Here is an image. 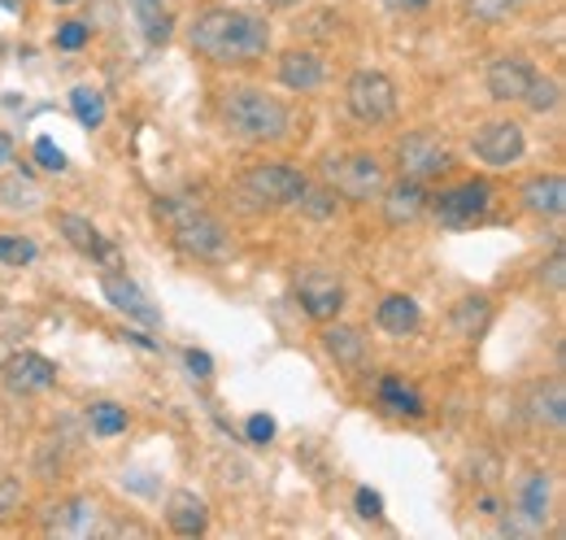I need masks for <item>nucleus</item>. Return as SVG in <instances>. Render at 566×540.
Here are the masks:
<instances>
[{"label":"nucleus","mask_w":566,"mask_h":540,"mask_svg":"<svg viewBox=\"0 0 566 540\" xmlns=\"http://www.w3.org/2000/svg\"><path fill=\"white\" fill-rule=\"evenodd\" d=\"M305 193V175L292 170V166H275V162H262L253 170L240 175V197L253 209H283V205H296V197Z\"/></svg>","instance_id":"4"},{"label":"nucleus","mask_w":566,"mask_h":540,"mask_svg":"<svg viewBox=\"0 0 566 540\" xmlns=\"http://www.w3.org/2000/svg\"><path fill=\"white\" fill-rule=\"evenodd\" d=\"M480 515H489V519H496V515H501V501H496L493 492H484V497H480Z\"/></svg>","instance_id":"42"},{"label":"nucleus","mask_w":566,"mask_h":540,"mask_svg":"<svg viewBox=\"0 0 566 540\" xmlns=\"http://www.w3.org/2000/svg\"><path fill=\"white\" fill-rule=\"evenodd\" d=\"M166 523H170V532H179V537H206V528H210V506H206L197 492H170V501H166Z\"/></svg>","instance_id":"15"},{"label":"nucleus","mask_w":566,"mask_h":540,"mask_svg":"<svg viewBox=\"0 0 566 540\" xmlns=\"http://www.w3.org/2000/svg\"><path fill=\"white\" fill-rule=\"evenodd\" d=\"M0 4H4V9H22V0H0Z\"/></svg>","instance_id":"45"},{"label":"nucleus","mask_w":566,"mask_h":540,"mask_svg":"<svg viewBox=\"0 0 566 540\" xmlns=\"http://www.w3.org/2000/svg\"><path fill=\"white\" fill-rule=\"evenodd\" d=\"M96 523H101V506H96V497H66L62 506H53V510H49L44 532L83 540V537H92V532H96Z\"/></svg>","instance_id":"11"},{"label":"nucleus","mask_w":566,"mask_h":540,"mask_svg":"<svg viewBox=\"0 0 566 540\" xmlns=\"http://www.w3.org/2000/svg\"><path fill=\"white\" fill-rule=\"evenodd\" d=\"M35 258H40L35 240H27V236H0V262L4 267H27Z\"/></svg>","instance_id":"32"},{"label":"nucleus","mask_w":566,"mask_h":540,"mask_svg":"<svg viewBox=\"0 0 566 540\" xmlns=\"http://www.w3.org/2000/svg\"><path fill=\"white\" fill-rule=\"evenodd\" d=\"M397 162H401V175L406 179H440L449 166H453V157H449V148L440 144V139H431V135H406V139H397Z\"/></svg>","instance_id":"9"},{"label":"nucleus","mask_w":566,"mask_h":540,"mask_svg":"<svg viewBox=\"0 0 566 540\" xmlns=\"http://www.w3.org/2000/svg\"><path fill=\"white\" fill-rule=\"evenodd\" d=\"M523 205L532 214H545V218H558L566 209V179L563 175H536L523 184Z\"/></svg>","instance_id":"19"},{"label":"nucleus","mask_w":566,"mask_h":540,"mask_svg":"<svg viewBox=\"0 0 566 540\" xmlns=\"http://www.w3.org/2000/svg\"><path fill=\"white\" fill-rule=\"evenodd\" d=\"M532 79H536L532 62H523V58H496L493 66H489V96L501 101V105L523 101V92L532 87Z\"/></svg>","instance_id":"14"},{"label":"nucleus","mask_w":566,"mask_h":540,"mask_svg":"<svg viewBox=\"0 0 566 540\" xmlns=\"http://www.w3.org/2000/svg\"><path fill=\"white\" fill-rule=\"evenodd\" d=\"M57 227H62L66 245L78 249L83 258H109V245H105V236H101V227H96L92 218H83V214H62Z\"/></svg>","instance_id":"20"},{"label":"nucleus","mask_w":566,"mask_h":540,"mask_svg":"<svg viewBox=\"0 0 566 540\" xmlns=\"http://www.w3.org/2000/svg\"><path fill=\"white\" fill-rule=\"evenodd\" d=\"M296 205H301V214H310V218H336V193L332 188H310L305 184V193L296 197Z\"/></svg>","instance_id":"31"},{"label":"nucleus","mask_w":566,"mask_h":540,"mask_svg":"<svg viewBox=\"0 0 566 540\" xmlns=\"http://www.w3.org/2000/svg\"><path fill=\"white\" fill-rule=\"evenodd\" d=\"M379 402L388 405V409H397V414H410V418L423 414V397H419L415 388H406L401 380H384V384H379Z\"/></svg>","instance_id":"26"},{"label":"nucleus","mask_w":566,"mask_h":540,"mask_svg":"<svg viewBox=\"0 0 566 540\" xmlns=\"http://www.w3.org/2000/svg\"><path fill=\"white\" fill-rule=\"evenodd\" d=\"M157 218H166L175 245L192 258H218L227 249V231L222 222L213 218L210 209H201L197 201H184V197H166L157 201Z\"/></svg>","instance_id":"3"},{"label":"nucleus","mask_w":566,"mask_h":540,"mask_svg":"<svg viewBox=\"0 0 566 540\" xmlns=\"http://www.w3.org/2000/svg\"><path fill=\"white\" fill-rule=\"evenodd\" d=\"M0 380L9 384V393L31 397V393H44V388H53V384H57V366H53L44 353L22 349V353H9V357H4Z\"/></svg>","instance_id":"10"},{"label":"nucleus","mask_w":566,"mask_h":540,"mask_svg":"<svg viewBox=\"0 0 566 540\" xmlns=\"http://www.w3.org/2000/svg\"><path fill=\"white\" fill-rule=\"evenodd\" d=\"M563 279H566L563 249H554V253H549V262L541 267V283H549V292H563Z\"/></svg>","instance_id":"39"},{"label":"nucleus","mask_w":566,"mask_h":540,"mask_svg":"<svg viewBox=\"0 0 566 540\" xmlns=\"http://www.w3.org/2000/svg\"><path fill=\"white\" fill-rule=\"evenodd\" d=\"M101 292L109 297V305H114V310L132 314V319H136V323H144V328H157V323H161L157 305L144 297L140 283H132L127 274H105V279H101Z\"/></svg>","instance_id":"12"},{"label":"nucleus","mask_w":566,"mask_h":540,"mask_svg":"<svg viewBox=\"0 0 566 540\" xmlns=\"http://www.w3.org/2000/svg\"><path fill=\"white\" fill-rule=\"evenodd\" d=\"M0 205L18 209V214H35L44 205V193L31 175H9V179H0Z\"/></svg>","instance_id":"23"},{"label":"nucleus","mask_w":566,"mask_h":540,"mask_svg":"<svg viewBox=\"0 0 566 540\" xmlns=\"http://www.w3.org/2000/svg\"><path fill=\"white\" fill-rule=\"evenodd\" d=\"M92 432H96V436H118V432H127V409L114 402L92 405Z\"/></svg>","instance_id":"30"},{"label":"nucleus","mask_w":566,"mask_h":540,"mask_svg":"<svg viewBox=\"0 0 566 540\" xmlns=\"http://www.w3.org/2000/svg\"><path fill=\"white\" fill-rule=\"evenodd\" d=\"M280 83L292 92H314L323 87V58L310 49H292L280 58Z\"/></svg>","instance_id":"17"},{"label":"nucleus","mask_w":566,"mask_h":540,"mask_svg":"<svg viewBox=\"0 0 566 540\" xmlns=\"http://www.w3.org/2000/svg\"><path fill=\"white\" fill-rule=\"evenodd\" d=\"M323 179L336 197L345 201H370L384 193V166L370 153H345V157H327L323 162Z\"/></svg>","instance_id":"5"},{"label":"nucleus","mask_w":566,"mask_h":540,"mask_svg":"<svg viewBox=\"0 0 566 540\" xmlns=\"http://www.w3.org/2000/svg\"><path fill=\"white\" fill-rule=\"evenodd\" d=\"M354 506H357V515H361V519H379V515H384V497H379L375 488H357Z\"/></svg>","instance_id":"38"},{"label":"nucleus","mask_w":566,"mask_h":540,"mask_svg":"<svg viewBox=\"0 0 566 540\" xmlns=\"http://www.w3.org/2000/svg\"><path fill=\"white\" fill-rule=\"evenodd\" d=\"M392 13H419V9H427L431 0H384Z\"/></svg>","instance_id":"41"},{"label":"nucleus","mask_w":566,"mask_h":540,"mask_svg":"<svg viewBox=\"0 0 566 540\" xmlns=\"http://www.w3.org/2000/svg\"><path fill=\"white\" fill-rule=\"evenodd\" d=\"M53 4H71V0H53Z\"/></svg>","instance_id":"46"},{"label":"nucleus","mask_w":566,"mask_h":540,"mask_svg":"<svg viewBox=\"0 0 566 540\" xmlns=\"http://www.w3.org/2000/svg\"><path fill=\"white\" fill-rule=\"evenodd\" d=\"M375 323H379L388 336H410V332L423 323V310H419V301H415V297L392 292V297H384V301H379Z\"/></svg>","instance_id":"18"},{"label":"nucleus","mask_w":566,"mask_h":540,"mask_svg":"<svg viewBox=\"0 0 566 540\" xmlns=\"http://www.w3.org/2000/svg\"><path fill=\"white\" fill-rule=\"evenodd\" d=\"M188 371H192L197 380H210V375H213V357H210V353H201V349H188Z\"/></svg>","instance_id":"40"},{"label":"nucleus","mask_w":566,"mask_h":540,"mask_svg":"<svg viewBox=\"0 0 566 540\" xmlns=\"http://www.w3.org/2000/svg\"><path fill=\"white\" fill-rule=\"evenodd\" d=\"M379 201H384V218H388L392 227H406V222H415L427 209V193L419 179H401V184L384 188Z\"/></svg>","instance_id":"16"},{"label":"nucleus","mask_w":566,"mask_h":540,"mask_svg":"<svg viewBox=\"0 0 566 540\" xmlns=\"http://www.w3.org/2000/svg\"><path fill=\"white\" fill-rule=\"evenodd\" d=\"M35 162H40L44 170H57V175L66 170V153H62V148H57L49 135H40V139H35Z\"/></svg>","instance_id":"34"},{"label":"nucleus","mask_w":566,"mask_h":540,"mask_svg":"<svg viewBox=\"0 0 566 540\" xmlns=\"http://www.w3.org/2000/svg\"><path fill=\"white\" fill-rule=\"evenodd\" d=\"M327 353L336 357V362H345V366H357L361 362V336H357L354 328H327Z\"/></svg>","instance_id":"28"},{"label":"nucleus","mask_w":566,"mask_h":540,"mask_svg":"<svg viewBox=\"0 0 566 540\" xmlns=\"http://www.w3.org/2000/svg\"><path fill=\"white\" fill-rule=\"evenodd\" d=\"M71 110H74V118H78L87 132H96V127L105 123V96H101L96 87H74Z\"/></svg>","instance_id":"25"},{"label":"nucleus","mask_w":566,"mask_h":540,"mask_svg":"<svg viewBox=\"0 0 566 540\" xmlns=\"http://www.w3.org/2000/svg\"><path fill=\"white\" fill-rule=\"evenodd\" d=\"M527 414H532L536 423L563 427V423H566V388H563V380L536 384V388H532V397H527Z\"/></svg>","instance_id":"21"},{"label":"nucleus","mask_w":566,"mask_h":540,"mask_svg":"<svg viewBox=\"0 0 566 540\" xmlns=\"http://www.w3.org/2000/svg\"><path fill=\"white\" fill-rule=\"evenodd\" d=\"M275 9H292V4H301V0H271Z\"/></svg>","instance_id":"44"},{"label":"nucleus","mask_w":566,"mask_h":540,"mask_svg":"<svg viewBox=\"0 0 566 540\" xmlns=\"http://www.w3.org/2000/svg\"><path fill=\"white\" fill-rule=\"evenodd\" d=\"M558 101H563V87H558L554 79H541V74H536V79H532V87L523 92V105H527L532 114H549Z\"/></svg>","instance_id":"29"},{"label":"nucleus","mask_w":566,"mask_h":540,"mask_svg":"<svg viewBox=\"0 0 566 540\" xmlns=\"http://www.w3.org/2000/svg\"><path fill=\"white\" fill-rule=\"evenodd\" d=\"M18 506H22V484L13 475L0 471V519H9Z\"/></svg>","instance_id":"37"},{"label":"nucleus","mask_w":566,"mask_h":540,"mask_svg":"<svg viewBox=\"0 0 566 540\" xmlns=\"http://www.w3.org/2000/svg\"><path fill=\"white\" fill-rule=\"evenodd\" d=\"M489 205H493V188L480 184V179H471V184H458V188H449V193L436 197V218H440V227L462 231L475 218H484Z\"/></svg>","instance_id":"7"},{"label":"nucleus","mask_w":566,"mask_h":540,"mask_svg":"<svg viewBox=\"0 0 566 540\" xmlns=\"http://www.w3.org/2000/svg\"><path fill=\"white\" fill-rule=\"evenodd\" d=\"M132 4H136V13H140L148 44H166V40H170V18H166L161 0H132Z\"/></svg>","instance_id":"27"},{"label":"nucleus","mask_w":566,"mask_h":540,"mask_svg":"<svg viewBox=\"0 0 566 540\" xmlns=\"http://www.w3.org/2000/svg\"><path fill=\"white\" fill-rule=\"evenodd\" d=\"M222 123L227 132L240 135V139H253V144H266V139H283L287 135V105L280 96L262 92V87H235L222 96Z\"/></svg>","instance_id":"2"},{"label":"nucleus","mask_w":566,"mask_h":540,"mask_svg":"<svg viewBox=\"0 0 566 540\" xmlns=\"http://www.w3.org/2000/svg\"><path fill=\"white\" fill-rule=\"evenodd\" d=\"M296 301H301V310H305L310 319L327 323V319L340 314V305H345V288H340L336 279H327V274H310V279H301Z\"/></svg>","instance_id":"13"},{"label":"nucleus","mask_w":566,"mask_h":540,"mask_svg":"<svg viewBox=\"0 0 566 540\" xmlns=\"http://www.w3.org/2000/svg\"><path fill=\"white\" fill-rule=\"evenodd\" d=\"M188 40L201 58H210L218 66H231V62H258L266 58L271 49V27L244 9H201L197 22L188 27Z\"/></svg>","instance_id":"1"},{"label":"nucleus","mask_w":566,"mask_h":540,"mask_svg":"<svg viewBox=\"0 0 566 540\" xmlns=\"http://www.w3.org/2000/svg\"><path fill=\"white\" fill-rule=\"evenodd\" d=\"M471 148H475V157L484 162V166H514L518 157H523V148H527V139H523V127L514 123V118H493V123H484L475 139H471Z\"/></svg>","instance_id":"8"},{"label":"nucleus","mask_w":566,"mask_h":540,"mask_svg":"<svg viewBox=\"0 0 566 540\" xmlns=\"http://www.w3.org/2000/svg\"><path fill=\"white\" fill-rule=\"evenodd\" d=\"M518 515H523V519H532L536 528H545V519H549V475L545 471H532L527 479H523Z\"/></svg>","instance_id":"22"},{"label":"nucleus","mask_w":566,"mask_h":540,"mask_svg":"<svg viewBox=\"0 0 566 540\" xmlns=\"http://www.w3.org/2000/svg\"><path fill=\"white\" fill-rule=\"evenodd\" d=\"M83 44H87V22L71 18V22H62V27H57V49H66V53H78Z\"/></svg>","instance_id":"35"},{"label":"nucleus","mask_w":566,"mask_h":540,"mask_svg":"<svg viewBox=\"0 0 566 540\" xmlns=\"http://www.w3.org/2000/svg\"><path fill=\"white\" fill-rule=\"evenodd\" d=\"M471 4V13L480 18V22H505L510 13H518L523 4H532V0H467Z\"/></svg>","instance_id":"33"},{"label":"nucleus","mask_w":566,"mask_h":540,"mask_svg":"<svg viewBox=\"0 0 566 540\" xmlns=\"http://www.w3.org/2000/svg\"><path fill=\"white\" fill-rule=\"evenodd\" d=\"M13 162V139L0 132V166H9Z\"/></svg>","instance_id":"43"},{"label":"nucleus","mask_w":566,"mask_h":540,"mask_svg":"<svg viewBox=\"0 0 566 540\" xmlns=\"http://www.w3.org/2000/svg\"><path fill=\"white\" fill-rule=\"evenodd\" d=\"M244 436H249V445H271L275 440V418L271 414H253L244 423Z\"/></svg>","instance_id":"36"},{"label":"nucleus","mask_w":566,"mask_h":540,"mask_svg":"<svg viewBox=\"0 0 566 540\" xmlns=\"http://www.w3.org/2000/svg\"><path fill=\"white\" fill-rule=\"evenodd\" d=\"M345 105L357 123L366 127H379L397 114V87L384 70H357L354 79L345 83Z\"/></svg>","instance_id":"6"},{"label":"nucleus","mask_w":566,"mask_h":540,"mask_svg":"<svg viewBox=\"0 0 566 540\" xmlns=\"http://www.w3.org/2000/svg\"><path fill=\"white\" fill-rule=\"evenodd\" d=\"M489 319H493V305H489V297H467V301H458V310H453V336L462 340H475L484 328H489Z\"/></svg>","instance_id":"24"}]
</instances>
